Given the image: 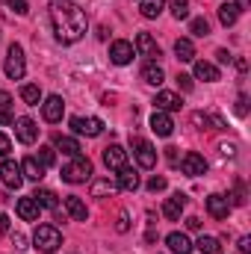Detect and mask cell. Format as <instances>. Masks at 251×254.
<instances>
[{
	"label": "cell",
	"instance_id": "6da1fadb",
	"mask_svg": "<svg viewBox=\"0 0 251 254\" xmlns=\"http://www.w3.org/2000/svg\"><path fill=\"white\" fill-rule=\"evenodd\" d=\"M51 24H54V33L63 45L80 42L86 36V27H89L83 9L71 0H54L51 3Z\"/></svg>",
	"mask_w": 251,
	"mask_h": 254
},
{
	"label": "cell",
	"instance_id": "7a4b0ae2",
	"mask_svg": "<svg viewBox=\"0 0 251 254\" xmlns=\"http://www.w3.org/2000/svg\"><path fill=\"white\" fill-rule=\"evenodd\" d=\"M33 243L42 254H54L60 246H63V234L54 228V225H39L36 234H33Z\"/></svg>",
	"mask_w": 251,
	"mask_h": 254
},
{
	"label": "cell",
	"instance_id": "3957f363",
	"mask_svg": "<svg viewBox=\"0 0 251 254\" xmlns=\"http://www.w3.org/2000/svg\"><path fill=\"white\" fill-rule=\"evenodd\" d=\"M92 178V163L86 160V157H74L71 163H65L63 166V181L65 184H86Z\"/></svg>",
	"mask_w": 251,
	"mask_h": 254
},
{
	"label": "cell",
	"instance_id": "277c9868",
	"mask_svg": "<svg viewBox=\"0 0 251 254\" xmlns=\"http://www.w3.org/2000/svg\"><path fill=\"white\" fill-rule=\"evenodd\" d=\"M130 145H133V157H136V163H139V169H154L157 166V151H154V145L148 142V139H130Z\"/></svg>",
	"mask_w": 251,
	"mask_h": 254
},
{
	"label": "cell",
	"instance_id": "5b68a950",
	"mask_svg": "<svg viewBox=\"0 0 251 254\" xmlns=\"http://www.w3.org/2000/svg\"><path fill=\"white\" fill-rule=\"evenodd\" d=\"M27 74V60H24V48L21 45H12L9 54H6V77L9 80H21Z\"/></svg>",
	"mask_w": 251,
	"mask_h": 254
},
{
	"label": "cell",
	"instance_id": "8992f818",
	"mask_svg": "<svg viewBox=\"0 0 251 254\" xmlns=\"http://www.w3.org/2000/svg\"><path fill=\"white\" fill-rule=\"evenodd\" d=\"M0 181H3L9 190H21V184H24L21 163H15V160H3V166H0Z\"/></svg>",
	"mask_w": 251,
	"mask_h": 254
},
{
	"label": "cell",
	"instance_id": "52a82bcc",
	"mask_svg": "<svg viewBox=\"0 0 251 254\" xmlns=\"http://www.w3.org/2000/svg\"><path fill=\"white\" fill-rule=\"evenodd\" d=\"M71 130H74V133H80V136H101L104 122H101V119H95V116H89V119L74 116V119H71Z\"/></svg>",
	"mask_w": 251,
	"mask_h": 254
},
{
	"label": "cell",
	"instance_id": "ba28073f",
	"mask_svg": "<svg viewBox=\"0 0 251 254\" xmlns=\"http://www.w3.org/2000/svg\"><path fill=\"white\" fill-rule=\"evenodd\" d=\"M133 57H136V51L125 39H119V42L110 45V63L113 65H127V63H133Z\"/></svg>",
	"mask_w": 251,
	"mask_h": 254
},
{
	"label": "cell",
	"instance_id": "9c48e42d",
	"mask_svg": "<svg viewBox=\"0 0 251 254\" xmlns=\"http://www.w3.org/2000/svg\"><path fill=\"white\" fill-rule=\"evenodd\" d=\"M63 113H65V101L60 98V95L45 98V104H42V116H45V122L57 125V122H63Z\"/></svg>",
	"mask_w": 251,
	"mask_h": 254
},
{
	"label": "cell",
	"instance_id": "30bf717a",
	"mask_svg": "<svg viewBox=\"0 0 251 254\" xmlns=\"http://www.w3.org/2000/svg\"><path fill=\"white\" fill-rule=\"evenodd\" d=\"M181 169H184V175H189V178H201L207 172V160L201 154L189 151V154H184V160H181Z\"/></svg>",
	"mask_w": 251,
	"mask_h": 254
},
{
	"label": "cell",
	"instance_id": "8fae6325",
	"mask_svg": "<svg viewBox=\"0 0 251 254\" xmlns=\"http://www.w3.org/2000/svg\"><path fill=\"white\" fill-rule=\"evenodd\" d=\"M104 163H107V169L122 172L127 166V151L122 145H107V148H104Z\"/></svg>",
	"mask_w": 251,
	"mask_h": 254
},
{
	"label": "cell",
	"instance_id": "7c38bea8",
	"mask_svg": "<svg viewBox=\"0 0 251 254\" xmlns=\"http://www.w3.org/2000/svg\"><path fill=\"white\" fill-rule=\"evenodd\" d=\"M15 136H18V142L33 145V142L39 139V125H36L33 119H18V122H15Z\"/></svg>",
	"mask_w": 251,
	"mask_h": 254
},
{
	"label": "cell",
	"instance_id": "4fadbf2b",
	"mask_svg": "<svg viewBox=\"0 0 251 254\" xmlns=\"http://www.w3.org/2000/svg\"><path fill=\"white\" fill-rule=\"evenodd\" d=\"M207 213L213 216V219H228V213H231V204H228V198L225 195H219V192H213L210 198H207Z\"/></svg>",
	"mask_w": 251,
	"mask_h": 254
},
{
	"label": "cell",
	"instance_id": "5bb4252c",
	"mask_svg": "<svg viewBox=\"0 0 251 254\" xmlns=\"http://www.w3.org/2000/svg\"><path fill=\"white\" fill-rule=\"evenodd\" d=\"M184 207H187V195H172V198H166V204H163V216L169 219V222H178L181 219V213H184Z\"/></svg>",
	"mask_w": 251,
	"mask_h": 254
},
{
	"label": "cell",
	"instance_id": "9a60e30c",
	"mask_svg": "<svg viewBox=\"0 0 251 254\" xmlns=\"http://www.w3.org/2000/svg\"><path fill=\"white\" fill-rule=\"evenodd\" d=\"M133 51H139L142 57H151V60H160L163 54H160V48H157V42L151 39V33H139L136 36V48Z\"/></svg>",
	"mask_w": 251,
	"mask_h": 254
},
{
	"label": "cell",
	"instance_id": "2e32d148",
	"mask_svg": "<svg viewBox=\"0 0 251 254\" xmlns=\"http://www.w3.org/2000/svg\"><path fill=\"white\" fill-rule=\"evenodd\" d=\"M39 213H42V207L36 204L33 195H30V198H18V216H21L24 222H39Z\"/></svg>",
	"mask_w": 251,
	"mask_h": 254
},
{
	"label": "cell",
	"instance_id": "e0dca14e",
	"mask_svg": "<svg viewBox=\"0 0 251 254\" xmlns=\"http://www.w3.org/2000/svg\"><path fill=\"white\" fill-rule=\"evenodd\" d=\"M166 246H169L172 254H192V243H189L187 234H181V231L169 234V237H166Z\"/></svg>",
	"mask_w": 251,
	"mask_h": 254
},
{
	"label": "cell",
	"instance_id": "ac0fdd59",
	"mask_svg": "<svg viewBox=\"0 0 251 254\" xmlns=\"http://www.w3.org/2000/svg\"><path fill=\"white\" fill-rule=\"evenodd\" d=\"M151 130L157 133V136H172V130H175V122L169 119V113H154L151 116Z\"/></svg>",
	"mask_w": 251,
	"mask_h": 254
},
{
	"label": "cell",
	"instance_id": "d6986e66",
	"mask_svg": "<svg viewBox=\"0 0 251 254\" xmlns=\"http://www.w3.org/2000/svg\"><path fill=\"white\" fill-rule=\"evenodd\" d=\"M21 175H24L27 181H36V184H39V181L45 178V166H42L36 157H27V160L21 163Z\"/></svg>",
	"mask_w": 251,
	"mask_h": 254
},
{
	"label": "cell",
	"instance_id": "ffe728a7",
	"mask_svg": "<svg viewBox=\"0 0 251 254\" xmlns=\"http://www.w3.org/2000/svg\"><path fill=\"white\" fill-rule=\"evenodd\" d=\"M65 213H68L74 222H86V216H89L86 204H83L77 195H68V198H65Z\"/></svg>",
	"mask_w": 251,
	"mask_h": 254
},
{
	"label": "cell",
	"instance_id": "44dd1931",
	"mask_svg": "<svg viewBox=\"0 0 251 254\" xmlns=\"http://www.w3.org/2000/svg\"><path fill=\"white\" fill-rule=\"evenodd\" d=\"M154 104H157L160 113H175V110H181V95H175V92H160Z\"/></svg>",
	"mask_w": 251,
	"mask_h": 254
},
{
	"label": "cell",
	"instance_id": "7402d4cb",
	"mask_svg": "<svg viewBox=\"0 0 251 254\" xmlns=\"http://www.w3.org/2000/svg\"><path fill=\"white\" fill-rule=\"evenodd\" d=\"M195 77L204 80V83H216L219 80V68L207 60H195Z\"/></svg>",
	"mask_w": 251,
	"mask_h": 254
},
{
	"label": "cell",
	"instance_id": "603a6c76",
	"mask_svg": "<svg viewBox=\"0 0 251 254\" xmlns=\"http://www.w3.org/2000/svg\"><path fill=\"white\" fill-rule=\"evenodd\" d=\"M119 190H125V192H136L139 190V175H136V169L125 166V169L119 172Z\"/></svg>",
	"mask_w": 251,
	"mask_h": 254
},
{
	"label": "cell",
	"instance_id": "cb8c5ba5",
	"mask_svg": "<svg viewBox=\"0 0 251 254\" xmlns=\"http://www.w3.org/2000/svg\"><path fill=\"white\" fill-rule=\"evenodd\" d=\"M219 21H222L225 27H234V24L240 21V6H237V3H222V6H219Z\"/></svg>",
	"mask_w": 251,
	"mask_h": 254
},
{
	"label": "cell",
	"instance_id": "d4e9b609",
	"mask_svg": "<svg viewBox=\"0 0 251 254\" xmlns=\"http://www.w3.org/2000/svg\"><path fill=\"white\" fill-rule=\"evenodd\" d=\"M142 80L145 83H151V86H163V80H166V74H163V68L157 63H148L142 68Z\"/></svg>",
	"mask_w": 251,
	"mask_h": 254
},
{
	"label": "cell",
	"instance_id": "484cf974",
	"mask_svg": "<svg viewBox=\"0 0 251 254\" xmlns=\"http://www.w3.org/2000/svg\"><path fill=\"white\" fill-rule=\"evenodd\" d=\"M166 9V0H139V12L145 18H160Z\"/></svg>",
	"mask_w": 251,
	"mask_h": 254
},
{
	"label": "cell",
	"instance_id": "4316f807",
	"mask_svg": "<svg viewBox=\"0 0 251 254\" xmlns=\"http://www.w3.org/2000/svg\"><path fill=\"white\" fill-rule=\"evenodd\" d=\"M175 54H178L181 63H192V60H195V45H192L189 39H178V42H175Z\"/></svg>",
	"mask_w": 251,
	"mask_h": 254
},
{
	"label": "cell",
	"instance_id": "83f0119b",
	"mask_svg": "<svg viewBox=\"0 0 251 254\" xmlns=\"http://www.w3.org/2000/svg\"><path fill=\"white\" fill-rule=\"evenodd\" d=\"M21 101H24V104H30V107H39V101H42V89H39L36 83L21 86Z\"/></svg>",
	"mask_w": 251,
	"mask_h": 254
},
{
	"label": "cell",
	"instance_id": "f1b7e54d",
	"mask_svg": "<svg viewBox=\"0 0 251 254\" xmlns=\"http://www.w3.org/2000/svg\"><path fill=\"white\" fill-rule=\"evenodd\" d=\"M33 198H36L39 207H48V210H57V204H60L57 201V192H51V190H36Z\"/></svg>",
	"mask_w": 251,
	"mask_h": 254
},
{
	"label": "cell",
	"instance_id": "f546056e",
	"mask_svg": "<svg viewBox=\"0 0 251 254\" xmlns=\"http://www.w3.org/2000/svg\"><path fill=\"white\" fill-rule=\"evenodd\" d=\"M57 148L68 154V157H77L80 154V142L77 139H71V136H57Z\"/></svg>",
	"mask_w": 251,
	"mask_h": 254
},
{
	"label": "cell",
	"instance_id": "4dcf8cb0",
	"mask_svg": "<svg viewBox=\"0 0 251 254\" xmlns=\"http://www.w3.org/2000/svg\"><path fill=\"white\" fill-rule=\"evenodd\" d=\"M195 246H198V252L201 254H222V246H219L216 237H201Z\"/></svg>",
	"mask_w": 251,
	"mask_h": 254
},
{
	"label": "cell",
	"instance_id": "1f68e13d",
	"mask_svg": "<svg viewBox=\"0 0 251 254\" xmlns=\"http://www.w3.org/2000/svg\"><path fill=\"white\" fill-rule=\"evenodd\" d=\"M189 33H192V36H201V39L210 36V21H207V18H192V21H189Z\"/></svg>",
	"mask_w": 251,
	"mask_h": 254
},
{
	"label": "cell",
	"instance_id": "d6a6232c",
	"mask_svg": "<svg viewBox=\"0 0 251 254\" xmlns=\"http://www.w3.org/2000/svg\"><path fill=\"white\" fill-rule=\"evenodd\" d=\"M36 160H39V163H42V166L48 169V166H54V163H57V151H54L51 145H42V148H39V157H36Z\"/></svg>",
	"mask_w": 251,
	"mask_h": 254
},
{
	"label": "cell",
	"instance_id": "836d02e7",
	"mask_svg": "<svg viewBox=\"0 0 251 254\" xmlns=\"http://www.w3.org/2000/svg\"><path fill=\"white\" fill-rule=\"evenodd\" d=\"M113 192H116V184H110V178L92 184V195H95V198H101V195H113Z\"/></svg>",
	"mask_w": 251,
	"mask_h": 254
},
{
	"label": "cell",
	"instance_id": "e575fe53",
	"mask_svg": "<svg viewBox=\"0 0 251 254\" xmlns=\"http://www.w3.org/2000/svg\"><path fill=\"white\" fill-rule=\"evenodd\" d=\"M172 15H175L178 21L189 18V0H172Z\"/></svg>",
	"mask_w": 251,
	"mask_h": 254
},
{
	"label": "cell",
	"instance_id": "d590c367",
	"mask_svg": "<svg viewBox=\"0 0 251 254\" xmlns=\"http://www.w3.org/2000/svg\"><path fill=\"white\" fill-rule=\"evenodd\" d=\"M148 190L151 192H163L166 190V178H163V175H154V178L148 181Z\"/></svg>",
	"mask_w": 251,
	"mask_h": 254
},
{
	"label": "cell",
	"instance_id": "8d00e7d4",
	"mask_svg": "<svg viewBox=\"0 0 251 254\" xmlns=\"http://www.w3.org/2000/svg\"><path fill=\"white\" fill-rule=\"evenodd\" d=\"M237 116H240V119L249 116V95H240V98H237Z\"/></svg>",
	"mask_w": 251,
	"mask_h": 254
},
{
	"label": "cell",
	"instance_id": "74e56055",
	"mask_svg": "<svg viewBox=\"0 0 251 254\" xmlns=\"http://www.w3.org/2000/svg\"><path fill=\"white\" fill-rule=\"evenodd\" d=\"M9 9H15V15H27L30 12L27 0H9Z\"/></svg>",
	"mask_w": 251,
	"mask_h": 254
},
{
	"label": "cell",
	"instance_id": "f35d334b",
	"mask_svg": "<svg viewBox=\"0 0 251 254\" xmlns=\"http://www.w3.org/2000/svg\"><path fill=\"white\" fill-rule=\"evenodd\" d=\"M116 231H119V234H125V231H130V219H127V213H119V222H116Z\"/></svg>",
	"mask_w": 251,
	"mask_h": 254
},
{
	"label": "cell",
	"instance_id": "ab89813d",
	"mask_svg": "<svg viewBox=\"0 0 251 254\" xmlns=\"http://www.w3.org/2000/svg\"><path fill=\"white\" fill-rule=\"evenodd\" d=\"M9 151H12V142L6 133H0V157H9Z\"/></svg>",
	"mask_w": 251,
	"mask_h": 254
},
{
	"label": "cell",
	"instance_id": "60d3db41",
	"mask_svg": "<svg viewBox=\"0 0 251 254\" xmlns=\"http://www.w3.org/2000/svg\"><path fill=\"white\" fill-rule=\"evenodd\" d=\"M178 86H181L184 92H192V77H189V74H178Z\"/></svg>",
	"mask_w": 251,
	"mask_h": 254
},
{
	"label": "cell",
	"instance_id": "b9f144b4",
	"mask_svg": "<svg viewBox=\"0 0 251 254\" xmlns=\"http://www.w3.org/2000/svg\"><path fill=\"white\" fill-rule=\"evenodd\" d=\"M12 122H15L12 110H9V107H0V125H12Z\"/></svg>",
	"mask_w": 251,
	"mask_h": 254
},
{
	"label": "cell",
	"instance_id": "7bdbcfd3",
	"mask_svg": "<svg viewBox=\"0 0 251 254\" xmlns=\"http://www.w3.org/2000/svg\"><path fill=\"white\" fill-rule=\"evenodd\" d=\"M192 122H195V125L201 127V130H204V127L210 125V119H207V116H204V113H195V116H192Z\"/></svg>",
	"mask_w": 251,
	"mask_h": 254
},
{
	"label": "cell",
	"instance_id": "ee69618b",
	"mask_svg": "<svg viewBox=\"0 0 251 254\" xmlns=\"http://www.w3.org/2000/svg\"><path fill=\"white\" fill-rule=\"evenodd\" d=\"M12 243H15V249H27V240H24V234H12Z\"/></svg>",
	"mask_w": 251,
	"mask_h": 254
},
{
	"label": "cell",
	"instance_id": "f6af8a7d",
	"mask_svg": "<svg viewBox=\"0 0 251 254\" xmlns=\"http://www.w3.org/2000/svg\"><path fill=\"white\" fill-rule=\"evenodd\" d=\"M187 228H189V231H201V219H198V216H189Z\"/></svg>",
	"mask_w": 251,
	"mask_h": 254
},
{
	"label": "cell",
	"instance_id": "bcb514c9",
	"mask_svg": "<svg viewBox=\"0 0 251 254\" xmlns=\"http://www.w3.org/2000/svg\"><path fill=\"white\" fill-rule=\"evenodd\" d=\"M251 252V240L249 237H240V254H249Z\"/></svg>",
	"mask_w": 251,
	"mask_h": 254
},
{
	"label": "cell",
	"instance_id": "7dc6e473",
	"mask_svg": "<svg viewBox=\"0 0 251 254\" xmlns=\"http://www.w3.org/2000/svg\"><path fill=\"white\" fill-rule=\"evenodd\" d=\"M0 234H9V216L0 213Z\"/></svg>",
	"mask_w": 251,
	"mask_h": 254
},
{
	"label": "cell",
	"instance_id": "c3c4849f",
	"mask_svg": "<svg viewBox=\"0 0 251 254\" xmlns=\"http://www.w3.org/2000/svg\"><path fill=\"white\" fill-rule=\"evenodd\" d=\"M216 60H219V63L225 65V63H231V60H234V57H231V54H228V51H216Z\"/></svg>",
	"mask_w": 251,
	"mask_h": 254
},
{
	"label": "cell",
	"instance_id": "681fc988",
	"mask_svg": "<svg viewBox=\"0 0 251 254\" xmlns=\"http://www.w3.org/2000/svg\"><path fill=\"white\" fill-rule=\"evenodd\" d=\"M222 154H225V157H234V154H237V145H228V142H225V145H222Z\"/></svg>",
	"mask_w": 251,
	"mask_h": 254
},
{
	"label": "cell",
	"instance_id": "f907efd6",
	"mask_svg": "<svg viewBox=\"0 0 251 254\" xmlns=\"http://www.w3.org/2000/svg\"><path fill=\"white\" fill-rule=\"evenodd\" d=\"M166 157H169V163L178 166V148H166Z\"/></svg>",
	"mask_w": 251,
	"mask_h": 254
},
{
	"label": "cell",
	"instance_id": "816d5d0a",
	"mask_svg": "<svg viewBox=\"0 0 251 254\" xmlns=\"http://www.w3.org/2000/svg\"><path fill=\"white\" fill-rule=\"evenodd\" d=\"M12 104V98H9V92H0V107H9Z\"/></svg>",
	"mask_w": 251,
	"mask_h": 254
},
{
	"label": "cell",
	"instance_id": "f5cc1de1",
	"mask_svg": "<svg viewBox=\"0 0 251 254\" xmlns=\"http://www.w3.org/2000/svg\"><path fill=\"white\" fill-rule=\"evenodd\" d=\"M237 6H240V12H243L246 6H251V0H237Z\"/></svg>",
	"mask_w": 251,
	"mask_h": 254
}]
</instances>
